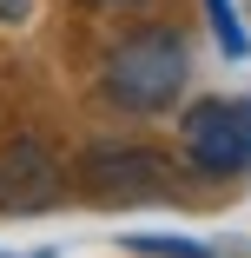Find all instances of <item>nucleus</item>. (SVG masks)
Instances as JSON below:
<instances>
[{"label": "nucleus", "mask_w": 251, "mask_h": 258, "mask_svg": "<svg viewBox=\"0 0 251 258\" xmlns=\"http://www.w3.org/2000/svg\"><path fill=\"white\" fill-rule=\"evenodd\" d=\"M185 73H192V60H185V40H179V27H132L113 53H106V99L119 113H165L172 99L185 93Z\"/></svg>", "instance_id": "1"}, {"label": "nucleus", "mask_w": 251, "mask_h": 258, "mask_svg": "<svg viewBox=\"0 0 251 258\" xmlns=\"http://www.w3.org/2000/svg\"><path fill=\"white\" fill-rule=\"evenodd\" d=\"M179 146L205 179H231L251 166V99H198L179 119Z\"/></svg>", "instance_id": "2"}, {"label": "nucleus", "mask_w": 251, "mask_h": 258, "mask_svg": "<svg viewBox=\"0 0 251 258\" xmlns=\"http://www.w3.org/2000/svg\"><path fill=\"white\" fill-rule=\"evenodd\" d=\"M79 185L106 205H132V199H165L172 192V166L159 159L152 146H93Z\"/></svg>", "instance_id": "3"}, {"label": "nucleus", "mask_w": 251, "mask_h": 258, "mask_svg": "<svg viewBox=\"0 0 251 258\" xmlns=\"http://www.w3.org/2000/svg\"><path fill=\"white\" fill-rule=\"evenodd\" d=\"M60 199V166L40 139L0 146V212H46Z\"/></svg>", "instance_id": "4"}, {"label": "nucleus", "mask_w": 251, "mask_h": 258, "mask_svg": "<svg viewBox=\"0 0 251 258\" xmlns=\"http://www.w3.org/2000/svg\"><path fill=\"white\" fill-rule=\"evenodd\" d=\"M126 245L145 251V258H218L212 245H192V238H172V232H132Z\"/></svg>", "instance_id": "5"}, {"label": "nucleus", "mask_w": 251, "mask_h": 258, "mask_svg": "<svg viewBox=\"0 0 251 258\" xmlns=\"http://www.w3.org/2000/svg\"><path fill=\"white\" fill-rule=\"evenodd\" d=\"M205 14H212V33H218V53H225V60H244L251 40H244L238 14H231V0H205Z\"/></svg>", "instance_id": "6"}, {"label": "nucleus", "mask_w": 251, "mask_h": 258, "mask_svg": "<svg viewBox=\"0 0 251 258\" xmlns=\"http://www.w3.org/2000/svg\"><path fill=\"white\" fill-rule=\"evenodd\" d=\"M33 14V0H0V20H27Z\"/></svg>", "instance_id": "7"}, {"label": "nucleus", "mask_w": 251, "mask_h": 258, "mask_svg": "<svg viewBox=\"0 0 251 258\" xmlns=\"http://www.w3.org/2000/svg\"><path fill=\"white\" fill-rule=\"evenodd\" d=\"M33 258H46V251H33Z\"/></svg>", "instance_id": "8"}]
</instances>
